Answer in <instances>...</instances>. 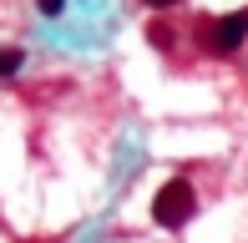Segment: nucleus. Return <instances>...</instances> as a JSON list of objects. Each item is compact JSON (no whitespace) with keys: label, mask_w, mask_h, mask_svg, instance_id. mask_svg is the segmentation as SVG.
I'll return each mask as SVG.
<instances>
[{"label":"nucleus","mask_w":248,"mask_h":243,"mask_svg":"<svg viewBox=\"0 0 248 243\" xmlns=\"http://www.w3.org/2000/svg\"><path fill=\"white\" fill-rule=\"evenodd\" d=\"M193 218H198V187L187 178H167L157 187V197H152V223L177 233V228H187Z\"/></svg>","instance_id":"1"},{"label":"nucleus","mask_w":248,"mask_h":243,"mask_svg":"<svg viewBox=\"0 0 248 243\" xmlns=\"http://www.w3.org/2000/svg\"><path fill=\"white\" fill-rule=\"evenodd\" d=\"M243 41H248V10H233L223 20H198V46L213 56H233Z\"/></svg>","instance_id":"2"},{"label":"nucleus","mask_w":248,"mask_h":243,"mask_svg":"<svg viewBox=\"0 0 248 243\" xmlns=\"http://www.w3.org/2000/svg\"><path fill=\"white\" fill-rule=\"evenodd\" d=\"M147 41H152L157 51H162V56H177V46H183V36H177V26H172V20H162V15H157L152 26H147Z\"/></svg>","instance_id":"3"},{"label":"nucleus","mask_w":248,"mask_h":243,"mask_svg":"<svg viewBox=\"0 0 248 243\" xmlns=\"http://www.w3.org/2000/svg\"><path fill=\"white\" fill-rule=\"evenodd\" d=\"M20 61H26V51H20V46H5V51H0V76L20 71Z\"/></svg>","instance_id":"4"},{"label":"nucleus","mask_w":248,"mask_h":243,"mask_svg":"<svg viewBox=\"0 0 248 243\" xmlns=\"http://www.w3.org/2000/svg\"><path fill=\"white\" fill-rule=\"evenodd\" d=\"M142 5H147V10H157V15H167V10H177L183 0H142Z\"/></svg>","instance_id":"5"},{"label":"nucleus","mask_w":248,"mask_h":243,"mask_svg":"<svg viewBox=\"0 0 248 243\" xmlns=\"http://www.w3.org/2000/svg\"><path fill=\"white\" fill-rule=\"evenodd\" d=\"M36 5L46 10V15H61V5H66V0H36Z\"/></svg>","instance_id":"6"}]
</instances>
